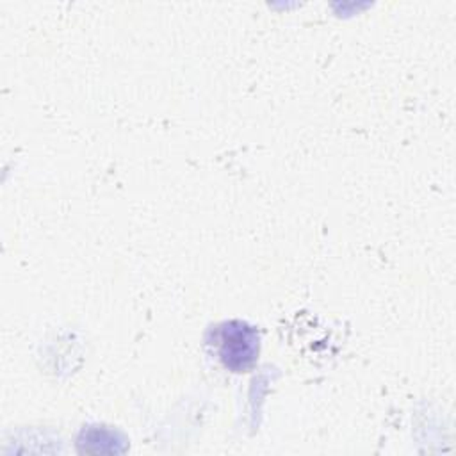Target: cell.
I'll use <instances>...</instances> for the list:
<instances>
[{"instance_id":"cell-1","label":"cell","mask_w":456,"mask_h":456,"mask_svg":"<svg viewBox=\"0 0 456 456\" xmlns=\"http://www.w3.org/2000/svg\"><path fill=\"white\" fill-rule=\"evenodd\" d=\"M205 344L230 372H249L258 362L260 333L246 321L230 319L210 326Z\"/></svg>"}]
</instances>
